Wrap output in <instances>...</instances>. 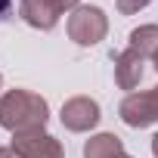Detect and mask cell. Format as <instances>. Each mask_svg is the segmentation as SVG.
<instances>
[{
    "label": "cell",
    "instance_id": "9c48e42d",
    "mask_svg": "<svg viewBox=\"0 0 158 158\" xmlns=\"http://www.w3.org/2000/svg\"><path fill=\"white\" fill-rule=\"evenodd\" d=\"M133 53H139L143 59H152L158 50V25H139L130 31V47Z\"/></svg>",
    "mask_w": 158,
    "mask_h": 158
},
{
    "label": "cell",
    "instance_id": "6da1fadb",
    "mask_svg": "<svg viewBox=\"0 0 158 158\" xmlns=\"http://www.w3.org/2000/svg\"><path fill=\"white\" fill-rule=\"evenodd\" d=\"M50 118V106L44 96L31 90H10L0 96V127H6L13 133L22 130H37Z\"/></svg>",
    "mask_w": 158,
    "mask_h": 158
},
{
    "label": "cell",
    "instance_id": "7a4b0ae2",
    "mask_svg": "<svg viewBox=\"0 0 158 158\" xmlns=\"http://www.w3.org/2000/svg\"><path fill=\"white\" fill-rule=\"evenodd\" d=\"M109 34V19L99 6H77L68 16V37L81 47H93Z\"/></svg>",
    "mask_w": 158,
    "mask_h": 158
},
{
    "label": "cell",
    "instance_id": "8fae6325",
    "mask_svg": "<svg viewBox=\"0 0 158 158\" xmlns=\"http://www.w3.org/2000/svg\"><path fill=\"white\" fill-rule=\"evenodd\" d=\"M47 3L53 6V13H56V16H62V13H68V10H77V6H81L77 0H47Z\"/></svg>",
    "mask_w": 158,
    "mask_h": 158
},
{
    "label": "cell",
    "instance_id": "5bb4252c",
    "mask_svg": "<svg viewBox=\"0 0 158 158\" xmlns=\"http://www.w3.org/2000/svg\"><path fill=\"white\" fill-rule=\"evenodd\" d=\"M152 155H155V158H158V133H155V136H152Z\"/></svg>",
    "mask_w": 158,
    "mask_h": 158
},
{
    "label": "cell",
    "instance_id": "30bf717a",
    "mask_svg": "<svg viewBox=\"0 0 158 158\" xmlns=\"http://www.w3.org/2000/svg\"><path fill=\"white\" fill-rule=\"evenodd\" d=\"M149 3H152V0H118V13L121 16H133V13L146 10Z\"/></svg>",
    "mask_w": 158,
    "mask_h": 158
},
{
    "label": "cell",
    "instance_id": "277c9868",
    "mask_svg": "<svg viewBox=\"0 0 158 158\" xmlns=\"http://www.w3.org/2000/svg\"><path fill=\"white\" fill-rule=\"evenodd\" d=\"M121 121L127 127H149L158 121V87L146 93H127L121 102Z\"/></svg>",
    "mask_w": 158,
    "mask_h": 158
},
{
    "label": "cell",
    "instance_id": "8992f818",
    "mask_svg": "<svg viewBox=\"0 0 158 158\" xmlns=\"http://www.w3.org/2000/svg\"><path fill=\"white\" fill-rule=\"evenodd\" d=\"M143 56L133 53V50H124L118 59H115V84L121 90H133L139 81H143Z\"/></svg>",
    "mask_w": 158,
    "mask_h": 158
},
{
    "label": "cell",
    "instance_id": "9a60e30c",
    "mask_svg": "<svg viewBox=\"0 0 158 158\" xmlns=\"http://www.w3.org/2000/svg\"><path fill=\"white\" fill-rule=\"evenodd\" d=\"M152 65H155V71H158V50H155V56H152Z\"/></svg>",
    "mask_w": 158,
    "mask_h": 158
},
{
    "label": "cell",
    "instance_id": "4fadbf2b",
    "mask_svg": "<svg viewBox=\"0 0 158 158\" xmlns=\"http://www.w3.org/2000/svg\"><path fill=\"white\" fill-rule=\"evenodd\" d=\"M0 158H19L13 149H3V146H0Z\"/></svg>",
    "mask_w": 158,
    "mask_h": 158
},
{
    "label": "cell",
    "instance_id": "52a82bcc",
    "mask_svg": "<svg viewBox=\"0 0 158 158\" xmlns=\"http://www.w3.org/2000/svg\"><path fill=\"white\" fill-rule=\"evenodd\" d=\"M19 16L31 28H40V31H50L59 22V16L53 13V6L47 3V0H22V3H19Z\"/></svg>",
    "mask_w": 158,
    "mask_h": 158
},
{
    "label": "cell",
    "instance_id": "2e32d148",
    "mask_svg": "<svg viewBox=\"0 0 158 158\" xmlns=\"http://www.w3.org/2000/svg\"><path fill=\"white\" fill-rule=\"evenodd\" d=\"M121 158H130V155H127V152H124V155H121Z\"/></svg>",
    "mask_w": 158,
    "mask_h": 158
},
{
    "label": "cell",
    "instance_id": "5b68a950",
    "mask_svg": "<svg viewBox=\"0 0 158 158\" xmlns=\"http://www.w3.org/2000/svg\"><path fill=\"white\" fill-rule=\"evenodd\" d=\"M99 102L90 99V96H71L65 106H62V124L65 130L71 133H87L90 127L99 124Z\"/></svg>",
    "mask_w": 158,
    "mask_h": 158
},
{
    "label": "cell",
    "instance_id": "ba28073f",
    "mask_svg": "<svg viewBox=\"0 0 158 158\" xmlns=\"http://www.w3.org/2000/svg\"><path fill=\"white\" fill-rule=\"evenodd\" d=\"M124 143L115 133H96L84 143V158H121Z\"/></svg>",
    "mask_w": 158,
    "mask_h": 158
},
{
    "label": "cell",
    "instance_id": "e0dca14e",
    "mask_svg": "<svg viewBox=\"0 0 158 158\" xmlns=\"http://www.w3.org/2000/svg\"><path fill=\"white\" fill-rule=\"evenodd\" d=\"M0 87H3V77H0Z\"/></svg>",
    "mask_w": 158,
    "mask_h": 158
},
{
    "label": "cell",
    "instance_id": "7c38bea8",
    "mask_svg": "<svg viewBox=\"0 0 158 158\" xmlns=\"http://www.w3.org/2000/svg\"><path fill=\"white\" fill-rule=\"evenodd\" d=\"M10 13H13V0H0V22L10 19Z\"/></svg>",
    "mask_w": 158,
    "mask_h": 158
},
{
    "label": "cell",
    "instance_id": "3957f363",
    "mask_svg": "<svg viewBox=\"0 0 158 158\" xmlns=\"http://www.w3.org/2000/svg\"><path fill=\"white\" fill-rule=\"evenodd\" d=\"M13 152L19 158H65V149L56 136H50L44 127L13 133Z\"/></svg>",
    "mask_w": 158,
    "mask_h": 158
}]
</instances>
